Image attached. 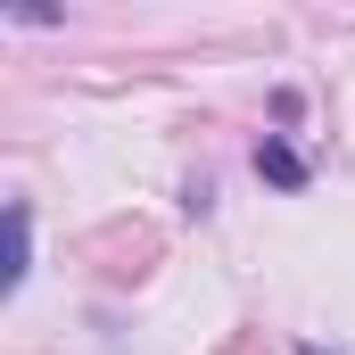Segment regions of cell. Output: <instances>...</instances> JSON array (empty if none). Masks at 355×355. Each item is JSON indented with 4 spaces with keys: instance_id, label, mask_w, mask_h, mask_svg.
I'll list each match as a JSON object with an SVG mask.
<instances>
[{
    "instance_id": "obj_1",
    "label": "cell",
    "mask_w": 355,
    "mask_h": 355,
    "mask_svg": "<svg viewBox=\"0 0 355 355\" xmlns=\"http://www.w3.org/2000/svg\"><path fill=\"white\" fill-rule=\"evenodd\" d=\"M257 174H272L281 190H297V182H306V157H297L289 141H265V149H257Z\"/></svg>"
},
{
    "instance_id": "obj_2",
    "label": "cell",
    "mask_w": 355,
    "mask_h": 355,
    "mask_svg": "<svg viewBox=\"0 0 355 355\" xmlns=\"http://www.w3.org/2000/svg\"><path fill=\"white\" fill-rule=\"evenodd\" d=\"M306 355H322V347H306Z\"/></svg>"
}]
</instances>
